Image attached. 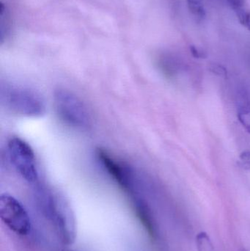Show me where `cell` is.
<instances>
[{
	"mask_svg": "<svg viewBox=\"0 0 250 251\" xmlns=\"http://www.w3.org/2000/svg\"><path fill=\"white\" fill-rule=\"evenodd\" d=\"M196 246L198 251H215L209 235L205 231H201L197 234Z\"/></svg>",
	"mask_w": 250,
	"mask_h": 251,
	"instance_id": "obj_9",
	"label": "cell"
},
{
	"mask_svg": "<svg viewBox=\"0 0 250 251\" xmlns=\"http://www.w3.org/2000/svg\"><path fill=\"white\" fill-rule=\"evenodd\" d=\"M54 105L60 120L76 129H88L91 119L88 109L79 97L65 89L54 93Z\"/></svg>",
	"mask_w": 250,
	"mask_h": 251,
	"instance_id": "obj_3",
	"label": "cell"
},
{
	"mask_svg": "<svg viewBox=\"0 0 250 251\" xmlns=\"http://www.w3.org/2000/svg\"><path fill=\"white\" fill-rule=\"evenodd\" d=\"M7 155L10 163L22 178L30 184L39 181V172L33 150L19 137H13L7 143Z\"/></svg>",
	"mask_w": 250,
	"mask_h": 251,
	"instance_id": "obj_4",
	"label": "cell"
},
{
	"mask_svg": "<svg viewBox=\"0 0 250 251\" xmlns=\"http://www.w3.org/2000/svg\"><path fill=\"white\" fill-rule=\"evenodd\" d=\"M0 218L3 224L17 235L23 237L30 232L32 226L26 209L10 195L0 196Z\"/></svg>",
	"mask_w": 250,
	"mask_h": 251,
	"instance_id": "obj_5",
	"label": "cell"
},
{
	"mask_svg": "<svg viewBox=\"0 0 250 251\" xmlns=\"http://www.w3.org/2000/svg\"><path fill=\"white\" fill-rule=\"evenodd\" d=\"M38 196L54 226L66 245H71L76 234V221L71 209L66 201L51 190L44 187L38 188Z\"/></svg>",
	"mask_w": 250,
	"mask_h": 251,
	"instance_id": "obj_1",
	"label": "cell"
},
{
	"mask_svg": "<svg viewBox=\"0 0 250 251\" xmlns=\"http://www.w3.org/2000/svg\"><path fill=\"white\" fill-rule=\"evenodd\" d=\"M188 9L192 16L198 21H203L206 16L204 0H186Z\"/></svg>",
	"mask_w": 250,
	"mask_h": 251,
	"instance_id": "obj_8",
	"label": "cell"
},
{
	"mask_svg": "<svg viewBox=\"0 0 250 251\" xmlns=\"http://www.w3.org/2000/svg\"><path fill=\"white\" fill-rule=\"evenodd\" d=\"M239 164L245 170H250V151H245L239 155Z\"/></svg>",
	"mask_w": 250,
	"mask_h": 251,
	"instance_id": "obj_12",
	"label": "cell"
},
{
	"mask_svg": "<svg viewBox=\"0 0 250 251\" xmlns=\"http://www.w3.org/2000/svg\"><path fill=\"white\" fill-rule=\"evenodd\" d=\"M236 16L241 25L250 31V10L246 8L242 9L236 12Z\"/></svg>",
	"mask_w": 250,
	"mask_h": 251,
	"instance_id": "obj_10",
	"label": "cell"
},
{
	"mask_svg": "<svg viewBox=\"0 0 250 251\" xmlns=\"http://www.w3.org/2000/svg\"><path fill=\"white\" fill-rule=\"evenodd\" d=\"M235 13L245 8V0H226Z\"/></svg>",
	"mask_w": 250,
	"mask_h": 251,
	"instance_id": "obj_13",
	"label": "cell"
},
{
	"mask_svg": "<svg viewBox=\"0 0 250 251\" xmlns=\"http://www.w3.org/2000/svg\"><path fill=\"white\" fill-rule=\"evenodd\" d=\"M190 51L192 56L196 59H204L207 57L206 54L204 51L200 50L195 46H191Z\"/></svg>",
	"mask_w": 250,
	"mask_h": 251,
	"instance_id": "obj_14",
	"label": "cell"
},
{
	"mask_svg": "<svg viewBox=\"0 0 250 251\" xmlns=\"http://www.w3.org/2000/svg\"><path fill=\"white\" fill-rule=\"evenodd\" d=\"M209 70L213 74L217 75V76H220V77L225 78V79L227 77V69L222 65L213 63L210 66Z\"/></svg>",
	"mask_w": 250,
	"mask_h": 251,
	"instance_id": "obj_11",
	"label": "cell"
},
{
	"mask_svg": "<svg viewBox=\"0 0 250 251\" xmlns=\"http://www.w3.org/2000/svg\"><path fill=\"white\" fill-rule=\"evenodd\" d=\"M1 101L7 110L25 117H41L46 110L45 102L38 93L19 85H1Z\"/></svg>",
	"mask_w": 250,
	"mask_h": 251,
	"instance_id": "obj_2",
	"label": "cell"
},
{
	"mask_svg": "<svg viewBox=\"0 0 250 251\" xmlns=\"http://www.w3.org/2000/svg\"><path fill=\"white\" fill-rule=\"evenodd\" d=\"M12 20L8 7L3 2L0 5V41L1 44L8 38L11 31Z\"/></svg>",
	"mask_w": 250,
	"mask_h": 251,
	"instance_id": "obj_6",
	"label": "cell"
},
{
	"mask_svg": "<svg viewBox=\"0 0 250 251\" xmlns=\"http://www.w3.org/2000/svg\"><path fill=\"white\" fill-rule=\"evenodd\" d=\"M237 117L241 125L250 134V101L248 100L239 104L237 110Z\"/></svg>",
	"mask_w": 250,
	"mask_h": 251,
	"instance_id": "obj_7",
	"label": "cell"
}]
</instances>
